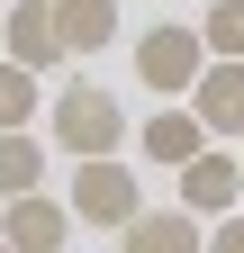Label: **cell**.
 Returning a JSON list of instances; mask_svg holds the SVG:
<instances>
[{"instance_id": "obj_15", "label": "cell", "mask_w": 244, "mask_h": 253, "mask_svg": "<svg viewBox=\"0 0 244 253\" xmlns=\"http://www.w3.org/2000/svg\"><path fill=\"white\" fill-rule=\"evenodd\" d=\"M235 199H244V154H235Z\"/></svg>"}, {"instance_id": "obj_16", "label": "cell", "mask_w": 244, "mask_h": 253, "mask_svg": "<svg viewBox=\"0 0 244 253\" xmlns=\"http://www.w3.org/2000/svg\"><path fill=\"white\" fill-rule=\"evenodd\" d=\"M0 253H9V244H0Z\"/></svg>"}, {"instance_id": "obj_10", "label": "cell", "mask_w": 244, "mask_h": 253, "mask_svg": "<svg viewBox=\"0 0 244 253\" xmlns=\"http://www.w3.org/2000/svg\"><path fill=\"white\" fill-rule=\"evenodd\" d=\"M54 9V45H64V63L73 54H100L109 37H118V0H45Z\"/></svg>"}, {"instance_id": "obj_6", "label": "cell", "mask_w": 244, "mask_h": 253, "mask_svg": "<svg viewBox=\"0 0 244 253\" xmlns=\"http://www.w3.org/2000/svg\"><path fill=\"white\" fill-rule=\"evenodd\" d=\"M190 109L199 126H208V145H226V136H244V63H208V73L190 82Z\"/></svg>"}, {"instance_id": "obj_5", "label": "cell", "mask_w": 244, "mask_h": 253, "mask_svg": "<svg viewBox=\"0 0 244 253\" xmlns=\"http://www.w3.org/2000/svg\"><path fill=\"white\" fill-rule=\"evenodd\" d=\"M172 208H190L199 226H217L226 208H244V199H235V154H226V145L190 154V163H181V199H172Z\"/></svg>"}, {"instance_id": "obj_3", "label": "cell", "mask_w": 244, "mask_h": 253, "mask_svg": "<svg viewBox=\"0 0 244 253\" xmlns=\"http://www.w3.org/2000/svg\"><path fill=\"white\" fill-rule=\"evenodd\" d=\"M64 208H73V226H109V235H118V226H127V217L145 208V190H136V172L109 154V163H73Z\"/></svg>"}, {"instance_id": "obj_11", "label": "cell", "mask_w": 244, "mask_h": 253, "mask_svg": "<svg viewBox=\"0 0 244 253\" xmlns=\"http://www.w3.org/2000/svg\"><path fill=\"white\" fill-rule=\"evenodd\" d=\"M27 190H45V136H0V199H27Z\"/></svg>"}, {"instance_id": "obj_14", "label": "cell", "mask_w": 244, "mask_h": 253, "mask_svg": "<svg viewBox=\"0 0 244 253\" xmlns=\"http://www.w3.org/2000/svg\"><path fill=\"white\" fill-rule=\"evenodd\" d=\"M199 253H244V208H226L217 226H208V244H199Z\"/></svg>"}, {"instance_id": "obj_9", "label": "cell", "mask_w": 244, "mask_h": 253, "mask_svg": "<svg viewBox=\"0 0 244 253\" xmlns=\"http://www.w3.org/2000/svg\"><path fill=\"white\" fill-rule=\"evenodd\" d=\"M136 145H145V163H163V172H181L190 154H208V126H199L190 109H181V100H163L154 118L136 126Z\"/></svg>"}, {"instance_id": "obj_4", "label": "cell", "mask_w": 244, "mask_h": 253, "mask_svg": "<svg viewBox=\"0 0 244 253\" xmlns=\"http://www.w3.org/2000/svg\"><path fill=\"white\" fill-rule=\"evenodd\" d=\"M0 244H9V253H64V244H73V208L54 199V190L0 199Z\"/></svg>"}, {"instance_id": "obj_12", "label": "cell", "mask_w": 244, "mask_h": 253, "mask_svg": "<svg viewBox=\"0 0 244 253\" xmlns=\"http://www.w3.org/2000/svg\"><path fill=\"white\" fill-rule=\"evenodd\" d=\"M199 45H208V63H244V0H208Z\"/></svg>"}, {"instance_id": "obj_2", "label": "cell", "mask_w": 244, "mask_h": 253, "mask_svg": "<svg viewBox=\"0 0 244 253\" xmlns=\"http://www.w3.org/2000/svg\"><path fill=\"white\" fill-rule=\"evenodd\" d=\"M199 73H208L199 27L163 18V27H145V37H136V82L154 90V100H190V82H199Z\"/></svg>"}, {"instance_id": "obj_13", "label": "cell", "mask_w": 244, "mask_h": 253, "mask_svg": "<svg viewBox=\"0 0 244 253\" xmlns=\"http://www.w3.org/2000/svg\"><path fill=\"white\" fill-rule=\"evenodd\" d=\"M27 118H37V73H18V63H0V136H18Z\"/></svg>"}, {"instance_id": "obj_1", "label": "cell", "mask_w": 244, "mask_h": 253, "mask_svg": "<svg viewBox=\"0 0 244 253\" xmlns=\"http://www.w3.org/2000/svg\"><path fill=\"white\" fill-rule=\"evenodd\" d=\"M45 126H54V145H64L73 163H109V154L136 136L127 109H118L100 82H64V90H54V109H45Z\"/></svg>"}, {"instance_id": "obj_8", "label": "cell", "mask_w": 244, "mask_h": 253, "mask_svg": "<svg viewBox=\"0 0 244 253\" xmlns=\"http://www.w3.org/2000/svg\"><path fill=\"white\" fill-rule=\"evenodd\" d=\"M199 244H208V226L190 208H136L118 226V253H199Z\"/></svg>"}, {"instance_id": "obj_7", "label": "cell", "mask_w": 244, "mask_h": 253, "mask_svg": "<svg viewBox=\"0 0 244 253\" xmlns=\"http://www.w3.org/2000/svg\"><path fill=\"white\" fill-rule=\"evenodd\" d=\"M0 37H9L0 63H18V73H54V63H64V45H54V9H45V0H9Z\"/></svg>"}]
</instances>
